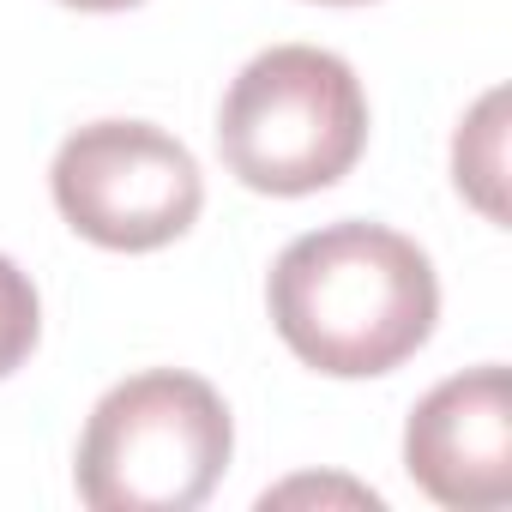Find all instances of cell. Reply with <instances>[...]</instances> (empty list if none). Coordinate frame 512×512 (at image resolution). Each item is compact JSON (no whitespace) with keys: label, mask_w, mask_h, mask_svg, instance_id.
Masks as SVG:
<instances>
[{"label":"cell","mask_w":512,"mask_h":512,"mask_svg":"<svg viewBox=\"0 0 512 512\" xmlns=\"http://www.w3.org/2000/svg\"><path fill=\"white\" fill-rule=\"evenodd\" d=\"M266 302L290 356L332 380H374L434 338L440 278L410 235L344 217L278 253Z\"/></svg>","instance_id":"cell-1"},{"label":"cell","mask_w":512,"mask_h":512,"mask_svg":"<svg viewBox=\"0 0 512 512\" xmlns=\"http://www.w3.org/2000/svg\"><path fill=\"white\" fill-rule=\"evenodd\" d=\"M368 145V91L356 67L314 43L253 55L217 109V151L253 193L302 199L356 169Z\"/></svg>","instance_id":"cell-2"},{"label":"cell","mask_w":512,"mask_h":512,"mask_svg":"<svg viewBox=\"0 0 512 512\" xmlns=\"http://www.w3.org/2000/svg\"><path fill=\"white\" fill-rule=\"evenodd\" d=\"M235 452L229 404L211 380L145 368L109 386L79 434V500L91 512H193Z\"/></svg>","instance_id":"cell-3"},{"label":"cell","mask_w":512,"mask_h":512,"mask_svg":"<svg viewBox=\"0 0 512 512\" xmlns=\"http://www.w3.org/2000/svg\"><path fill=\"white\" fill-rule=\"evenodd\" d=\"M49 193L61 217L109 253L169 247L205 205L193 151L151 121H91L67 133L49 169Z\"/></svg>","instance_id":"cell-4"},{"label":"cell","mask_w":512,"mask_h":512,"mask_svg":"<svg viewBox=\"0 0 512 512\" xmlns=\"http://www.w3.org/2000/svg\"><path fill=\"white\" fill-rule=\"evenodd\" d=\"M404 470L452 512H488L512 500V380L500 362L440 380L410 410Z\"/></svg>","instance_id":"cell-5"},{"label":"cell","mask_w":512,"mask_h":512,"mask_svg":"<svg viewBox=\"0 0 512 512\" xmlns=\"http://www.w3.org/2000/svg\"><path fill=\"white\" fill-rule=\"evenodd\" d=\"M506 91H488L464 121H458V139H452V175H458V193L488 217V223H506Z\"/></svg>","instance_id":"cell-6"},{"label":"cell","mask_w":512,"mask_h":512,"mask_svg":"<svg viewBox=\"0 0 512 512\" xmlns=\"http://www.w3.org/2000/svg\"><path fill=\"white\" fill-rule=\"evenodd\" d=\"M37 332H43V302H37V284L0 253V380L13 368L31 362L37 350Z\"/></svg>","instance_id":"cell-7"},{"label":"cell","mask_w":512,"mask_h":512,"mask_svg":"<svg viewBox=\"0 0 512 512\" xmlns=\"http://www.w3.org/2000/svg\"><path fill=\"white\" fill-rule=\"evenodd\" d=\"M308 494H320V500H350V506H380V494L374 488H356V482H314V476H302V482H284V488H272L260 506L272 512V506H290V500H308Z\"/></svg>","instance_id":"cell-8"},{"label":"cell","mask_w":512,"mask_h":512,"mask_svg":"<svg viewBox=\"0 0 512 512\" xmlns=\"http://www.w3.org/2000/svg\"><path fill=\"white\" fill-rule=\"evenodd\" d=\"M61 7H79V13H127L139 0H61Z\"/></svg>","instance_id":"cell-9"},{"label":"cell","mask_w":512,"mask_h":512,"mask_svg":"<svg viewBox=\"0 0 512 512\" xmlns=\"http://www.w3.org/2000/svg\"><path fill=\"white\" fill-rule=\"evenodd\" d=\"M320 7H368V0H320Z\"/></svg>","instance_id":"cell-10"}]
</instances>
